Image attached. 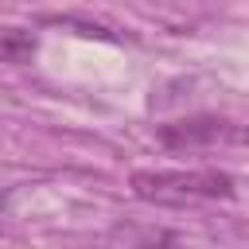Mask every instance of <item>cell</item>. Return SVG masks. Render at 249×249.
<instances>
[{"mask_svg": "<svg viewBox=\"0 0 249 249\" xmlns=\"http://www.w3.org/2000/svg\"><path fill=\"white\" fill-rule=\"evenodd\" d=\"M128 187L144 202L187 206V202H218L237 195V175L222 167H191V171H132Z\"/></svg>", "mask_w": 249, "mask_h": 249, "instance_id": "obj_1", "label": "cell"}, {"mask_svg": "<svg viewBox=\"0 0 249 249\" xmlns=\"http://www.w3.org/2000/svg\"><path fill=\"white\" fill-rule=\"evenodd\" d=\"M156 140L167 152H198V148H222V144H241L245 128L230 117L218 113H195V117H179L156 128Z\"/></svg>", "mask_w": 249, "mask_h": 249, "instance_id": "obj_2", "label": "cell"}, {"mask_svg": "<svg viewBox=\"0 0 249 249\" xmlns=\"http://www.w3.org/2000/svg\"><path fill=\"white\" fill-rule=\"evenodd\" d=\"M35 54V39L16 27H0V58L4 62H27Z\"/></svg>", "mask_w": 249, "mask_h": 249, "instance_id": "obj_3", "label": "cell"}, {"mask_svg": "<svg viewBox=\"0 0 249 249\" xmlns=\"http://www.w3.org/2000/svg\"><path fill=\"white\" fill-rule=\"evenodd\" d=\"M4 210H8V191L0 187V214H4Z\"/></svg>", "mask_w": 249, "mask_h": 249, "instance_id": "obj_4", "label": "cell"}]
</instances>
